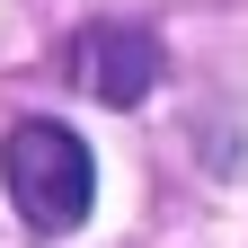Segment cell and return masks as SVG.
I'll list each match as a JSON object with an SVG mask.
<instances>
[{"label": "cell", "instance_id": "cell-1", "mask_svg": "<svg viewBox=\"0 0 248 248\" xmlns=\"http://www.w3.org/2000/svg\"><path fill=\"white\" fill-rule=\"evenodd\" d=\"M0 177H9V204H18V222L36 231V239L80 231V222H89V195H98L89 142L71 133V124H53V115L9 124V142H0Z\"/></svg>", "mask_w": 248, "mask_h": 248}, {"label": "cell", "instance_id": "cell-2", "mask_svg": "<svg viewBox=\"0 0 248 248\" xmlns=\"http://www.w3.org/2000/svg\"><path fill=\"white\" fill-rule=\"evenodd\" d=\"M71 71H80L89 98H107V107H142V98H151V80H160V36H151V27L107 18V27H89V36H80Z\"/></svg>", "mask_w": 248, "mask_h": 248}]
</instances>
